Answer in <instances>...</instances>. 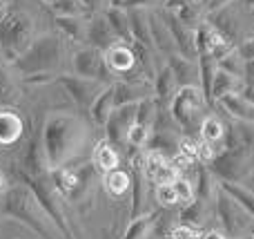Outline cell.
Returning a JSON list of instances; mask_svg holds the SVG:
<instances>
[{"mask_svg": "<svg viewBox=\"0 0 254 239\" xmlns=\"http://www.w3.org/2000/svg\"><path fill=\"white\" fill-rule=\"evenodd\" d=\"M52 80H56V74H54V72H40V74H27L25 76L27 85H45V83H52Z\"/></svg>", "mask_w": 254, "mask_h": 239, "instance_id": "74e56055", "label": "cell"}, {"mask_svg": "<svg viewBox=\"0 0 254 239\" xmlns=\"http://www.w3.org/2000/svg\"><path fill=\"white\" fill-rule=\"evenodd\" d=\"M147 20H149V34H152V45L156 52L165 54V56H170V54H174V40H172V34L170 29H167L165 20H163L158 13H147Z\"/></svg>", "mask_w": 254, "mask_h": 239, "instance_id": "9a60e30c", "label": "cell"}, {"mask_svg": "<svg viewBox=\"0 0 254 239\" xmlns=\"http://www.w3.org/2000/svg\"><path fill=\"white\" fill-rule=\"evenodd\" d=\"M0 215H2V201H0Z\"/></svg>", "mask_w": 254, "mask_h": 239, "instance_id": "bcb514c9", "label": "cell"}, {"mask_svg": "<svg viewBox=\"0 0 254 239\" xmlns=\"http://www.w3.org/2000/svg\"><path fill=\"white\" fill-rule=\"evenodd\" d=\"M214 213L228 239H241L254 228V219L250 217V213L237 199H232L221 186H216L214 190Z\"/></svg>", "mask_w": 254, "mask_h": 239, "instance_id": "8992f818", "label": "cell"}, {"mask_svg": "<svg viewBox=\"0 0 254 239\" xmlns=\"http://www.w3.org/2000/svg\"><path fill=\"white\" fill-rule=\"evenodd\" d=\"M248 157L246 148H225L223 152L216 155V159L212 161L207 168L212 170L219 181H234L243 183L248 179Z\"/></svg>", "mask_w": 254, "mask_h": 239, "instance_id": "52a82bcc", "label": "cell"}, {"mask_svg": "<svg viewBox=\"0 0 254 239\" xmlns=\"http://www.w3.org/2000/svg\"><path fill=\"white\" fill-rule=\"evenodd\" d=\"M176 79H174V72H172L170 65H165L156 76H154V92H156L158 101H167L176 94Z\"/></svg>", "mask_w": 254, "mask_h": 239, "instance_id": "d4e9b609", "label": "cell"}, {"mask_svg": "<svg viewBox=\"0 0 254 239\" xmlns=\"http://www.w3.org/2000/svg\"><path fill=\"white\" fill-rule=\"evenodd\" d=\"M4 190H7V179H4V174L0 172V195H2Z\"/></svg>", "mask_w": 254, "mask_h": 239, "instance_id": "ee69618b", "label": "cell"}, {"mask_svg": "<svg viewBox=\"0 0 254 239\" xmlns=\"http://www.w3.org/2000/svg\"><path fill=\"white\" fill-rule=\"evenodd\" d=\"M63 54H65V45H63L61 36L45 34L40 38H34L31 47L13 65L22 72V76L40 74V72H54L63 63Z\"/></svg>", "mask_w": 254, "mask_h": 239, "instance_id": "277c9868", "label": "cell"}, {"mask_svg": "<svg viewBox=\"0 0 254 239\" xmlns=\"http://www.w3.org/2000/svg\"><path fill=\"white\" fill-rule=\"evenodd\" d=\"M172 186H174V192H176V197H179V204H190V201L196 197L194 181L188 177H183V174H179V177L172 181Z\"/></svg>", "mask_w": 254, "mask_h": 239, "instance_id": "4dcf8cb0", "label": "cell"}, {"mask_svg": "<svg viewBox=\"0 0 254 239\" xmlns=\"http://www.w3.org/2000/svg\"><path fill=\"white\" fill-rule=\"evenodd\" d=\"M136 105L138 103H129V105H121L114 107L112 114L105 121V139L112 143L114 148H123L127 146V132L136 121Z\"/></svg>", "mask_w": 254, "mask_h": 239, "instance_id": "9c48e42d", "label": "cell"}, {"mask_svg": "<svg viewBox=\"0 0 254 239\" xmlns=\"http://www.w3.org/2000/svg\"><path fill=\"white\" fill-rule=\"evenodd\" d=\"M201 239H228V235L223 231H207V233H203Z\"/></svg>", "mask_w": 254, "mask_h": 239, "instance_id": "60d3db41", "label": "cell"}, {"mask_svg": "<svg viewBox=\"0 0 254 239\" xmlns=\"http://www.w3.org/2000/svg\"><path fill=\"white\" fill-rule=\"evenodd\" d=\"M156 222H158L156 210H152V213H147V215H138V217H134L129 222L127 231L123 233V239H147V235L154 231V226H156Z\"/></svg>", "mask_w": 254, "mask_h": 239, "instance_id": "603a6c76", "label": "cell"}, {"mask_svg": "<svg viewBox=\"0 0 254 239\" xmlns=\"http://www.w3.org/2000/svg\"><path fill=\"white\" fill-rule=\"evenodd\" d=\"M161 18L165 20L167 29H170L176 52H179L181 56H185V58H190V61H194V58L198 56V52H196V40H194V29L185 27L183 22H181L179 18L174 16V13H163Z\"/></svg>", "mask_w": 254, "mask_h": 239, "instance_id": "8fae6325", "label": "cell"}, {"mask_svg": "<svg viewBox=\"0 0 254 239\" xmlns=\"http://www.w3.org/2000/svg\"><path fill=\"white\" fill-rule=\"evenodd\" d=\"M56 80L67 89V94L71 96V101L78 107H92V103L96 101V96L103 92L105 85L101 80L94 79H85V76H69V74H61L56 76Z\"/></svg>", "mask_w": 254, "mask_h": 239, "instance_id": "30bf717a", "label": "cell"}, {"mask_svg": "<svg viewBox=\"0 0 254 239\" xmlns=\"http://www.w3.org/2000/svg\"><path fill=\"white\" fill-rule=\"evenodd\" d=\"M87 125L83 119L69 112H56L49 114L40 130V143H43L45 161L49 170L69 165L87 146Z\"/></svg>", "mask_w": 254, "mask_h": 239, "instance_id": "6da1fadb", "label": "cell"}, {"mask_svg": "<svg viewBox=\"0 0 254 239\" xmlns=\"http://www.w3.org/2000/svg\"><path fill=\"white\" fill-rule=\"evenodd\" d=\"M203 233L201 228L190 226V224H179L170 231V239H201Z\"/></svg>", "mask_w": 254, "mask_h": 239, "instance_id": "836d02e7", "label": "cell"}, {"mask_svg": "<svg viewBox=\"0 0 254 239\" xmlns=\"http://www.w3.org/2000/svg\"><path fill=\"white\" fill-rule=\"evenodd\" d=\"M205 94L198 85H183L176 89V94L172 96V105H170V116L185 134H192L194 130L201 128L198 121V112L205 105Z\"/></svg>", "mask_w": 254, "mask_h": 239, "instance_id": "5b68a950", "label": "cell"}, {"mask_svg": "<svg viewBox=\"0 0 254 239\" xmlns=\"http://www.w3.org/2000/svg\"><path fill=\"white\" fill-rule=\"evenodd\" d=\"M0 201H2V215L9 219H18L22 222L27 228L36 233L40 239H56V233H54V222L45 208L38 204L36 195L25 186V183H13L11 188L0 195Z\"/></svg>", "mask_w": 254, "mask_h": 239, "instance_id": "7a4b0ae2", "label": "cell"}, {"mask_svg": "<svg viewBox=\"0 0 254 239\" xmlns=\"http://www.w3.org/2000/svg\"><path fill=\"white\" fill-rule=\"evenodd\" d=\"M74 70L78 76L101 80L103 85L105 83L112 85L110 83L112 72L105 63V54H103V49H96V47H92V45H87V47L78 49V52L74 54Z\"/></svg>", "mask_w": 254, "mask_h": 239, "instance_id": "ba28073f", "label": "cell"}, {"mask_svg": "<svg viewBox=\"0 0 254 239\" xmlns=\"http://www.w3.org/2000/svg\"><path fill=\"white\" fill-rule=\"evenodd\" d=\"M49 9H52L56 16H83V18H85V13L89 11L80 0H54V2L49 4Z\"/></svg>", "mask_w": 254, "mask_h": 239, "instance_id": "f1b7e54d", "label": "cell"}, {"mask_svg": "<svg viewBox=\"0 0 254 239\" xmlns=\"http://www.w3.org/2000/svg\"><path fill=\"white\" fill-rule=\"evenodd\" d=\"M198 132H201V139H203V141L214 143V146H216L219 141H223V137H225V128H223V123H221L216 116H203Z\"/></svg>", "mask_w": 254, "mask_h": 239, "instance_id": "83f0119b", "label": "cell"}, {"mask_svg": "<svg viewBox=\"0 0 254 239\" xmlns=\"http://www.w3.org/2000/svg\"><path fill=\"white\" fill-rule=\"evenodd\" d=\"M239 94H241V96L246 98L248 103H252V105H254V83H252V85H243Z\"/></svg>", "mask_w": 254, "mask_h": 239, "instance_id": "ab89813d", "label": "cell"}, {"mask_svg": "<svg viewBox=\"0 0 254 239\" xmlns=\"http://www.w3.org/2000/svg\"><path fill=\"white\" fill-rule=\"evenodd\" d=\"M219 103L232 116H237V119H241V121H248V123H254V105L248 103L241 94H225L223 98H219Z\"/></svg>", "mask_w": 254, "mask_h": 239, "instance_id": "7402d4cb", "label": "cell"}, {"mask_svg": "<svg viewBox=\"0 0 254 239\" xmlns=\"http://www.w3.org/2000/svg\"><path fill=\"white\" fill-rule=\"evenodd\" d=\"M154 2H156V0H123L119 7L121 9H143V7L154 4Z\"/></svg>", "mask_w": 254, "mask_h": 239, "instance_id": "f35d334b", "label": "cell"}, {"mask_svg": "<svg viewBox=\"0 0 254 239\" xmlns=\"http://www.w3.org/2000/svg\"><path fill=\"white\" fill-rule=\"evenodd\" d=\"M179 152L188 157L192 163H198V143L194 141L192 137H188V134H185V137L181 139V141H179Z\"/></svg>", "mask_w": 254, "mask_h": 239, "instance_id": "e575fe53", "label": "cell"}, {"mask_svg": "<svg viewBox=\"0 0 254 239\" xmlns=\"http://www.w3.org/2000/svg\"><path fill=\"white\" fill-rule=\"evenodd\" d=\"M219 186L228 192L232 199H237L243 208L250 213V217L254 219V192L243 183H234V181H219Z\"/></svg>", "mask_w": 254, "mask_h": 239, "instance_id": "484cf974", "label": "cell"}, {"mask_svg": "<svg viewBox=\"0 0 254 239\" xmlns=\"http://www.w3.org/2000/svg\"><path fill=\"white\" fill-rule=\"evenodd\" d=\"M181 224H190V226H201L205 222V199L194 197L190 204H183V210L179 215Z\"/></svg>", "mask_w": 254, "mask_h": 239, "instance_id": "4316f807", "label": "cell"}, {"mask_svg": "<svg viewBox=\"0 0 254 239\" xmlns=\"http://www.w3.org/2000/svg\"><path fill=\"white\" fill-rule=\"evenodd\" d=\"M105 18L107 22H110L112 31L116 34V38L123 40V43H134V38H131V29H129V16H127L125 9L121 7H110L105 11Z\"/></svg>", "mask_w": 254, "mask_h": 239, "instance_id": "d6986e66", "label": "cell"}, {"mask_svg": "<svg viewBox=\"0 0 254 239\" xmlns=\"http://www.w3.org/2000/svg\"><path fill=\"white\" fill-rule=\"evenodd\" d=\"M154 197H156V201L163 206V208L179 206V197H176L172 183H156V188H154Z\"/></svg>", "mask_w": 254, "mask_h": 239, "instance_id": "d6a6232c", "label": "cell"}, {"mask_svg": "<svg viewBox=\"0 0 254 239\" xmlns=\"http://www.w3.org/2000/svg\"><path fill=\"white\" fill-rule=\"evenodd\" d=\"M25 121L11 107H0V148H11L22 139Z\"/></svg>", "mask_w": 254, "mask_h": 239, "instance_id": "4fadbf2b", "label": "cell"}, {"mask_svg": "<svg viewBox=\"0 0 254 239\" xmlns=\"http://www.w3.org/2000/svg\"><path fill=\"white\" fill-rule=\"evenodd\" d=\"M228 0H210V9H219V7H225Z\"/></svg>", "mask_w": 254, "mask_h": 239, "instance_id": "7bdbcfd3", "label": "cell"}, {"mask_svg": "<svg viewBox=\"0 0 254 239\" xmlns=\"http://www.w3.org/2000/svg\"><path fill=\"white\" fill-rule=\"evenodd\" d=\"M112 110H114V87H112V85H105L103 92L96 96V101L92 103V107H89L94 123L105 125V121H107V116L112 114Z\"/></svg>", "mask_w": 254, "mask_h": 239, "instance_id": "ffe728a7", "label": "cell"}, {"mask_svg": "<svg viewBox=\"0 0 254 239\" xmlns=\"http://www.w3.org/2000/svg\"><path fill=\"white\" fill-rule=\"evenodd\" d=\"M243 186H248V188H250V190L254 192V177H252V179H246V181H243Z\"/></svg>", "mask_w": 254, "mask_h": 239, "instance_id": "f6af8a7d", "label": "cell"}, {"mask_svg": "<svg viewBox=\"0 0 254 239\" xmlns=\"http://www.w3.org/2000/svg\"><path fill=\"white\" fill-rule=\"evenodd\" d=\"M105 63L110 67L112 74H129L131 70H136V52L129 43H123V40H116L114 45L105 49Z\"/></svg>", "mask_w": 254, "mask_h": 239, "instance_id": "7c38bea8", "label": "cell"}, {"mask_svg": "<svg viewBox=\"0 0 254 239\" xmlns=\"http://www.w3.org/2000/svg\"><path fill=\"white\" fill-rule=\"evenodd\" d=\"M9 7H11V0H0V22L4 20V16H7Z\"/></svg>", "mask_w": 254, "mask_h": 239, "instance_id": "b9f144b4", "label": "cell"}, {"mask_svg": "<svg viewBox=\"0 0 254 239\" xmlns=\"http://www.w3.org/2000/svg\"><path fill=\"white\" fill-rule=\"evenodd\" d=\"M149 137H152V128L134 121V125H131L129 132H127V146L129 148H145L149 141Z\"/></svg>", "mask_w": 254, "mask_h": 239, "instance_id": "1f68e13d", "label": "cell"}, {"mask_svg": "<svg viewBox=\"0 0 254 239\" xmlns=\"http://www.w3.org/2000/svg\"><path fill=\"white\" fill-rule=\"evenodd\" d=\"M219 70H225L234 76H241V74H246V58H243V54H239L237 49H232L228 56H223L219 61Z\"/></svg>", "mask_w": 254, "mask_h": 239, "instance_id": "f546056e", "label": "cell"}, {"mask_svg": "<svg viewBox=\"0 0 254 239\" xmlns=\"http://www.w3.org/2000/svg\"><path fill=\"white\" fill-rule=\"evenodd\" d=\"M103 186H105V190L110 197H123L131 188V174L127 172V170L114 168V170H110V172H105Z\"/></svg>", "mask_w": 254, "mask_h": 239, "instance_id": "44dd1931", "label": "cell"}, {"mask_svg": "<svg viewBox=\"0 0 254 239\" xmlns=\"http://www.w3.org/2000/svg\"><path fill=\"white\" fill-rule=\"evenodd\" d=\"M56 25L69 40L83 43L87 34V22L83 16H56Z\"/></svg>", "mask_w": 254, "mask_h": 239, "instance_id": "cb8c5ba5", "label": "cell"}, {"mask_svg": "<svg viewBox=\"0 0 254 239\" xmlns=\"http://www.w3.org/2000/svg\"><path fill=\"white\" fill-rule=\"evenodd\" d=\"M45 2H47V4H52V2H54V0H45Z\"/></svg>", "mask_w": 254, "mask_h": 239, "instance_id": "7dc6e473", "label": "cell"}, {"mask_svg": "<svg viewBox=\"0 0 254 239\" xmlns=\"http://www.w3.org/2000/svg\"><path fill=\"white\" fill-rule=\"evenodd\" d=\"M243 87L241 79L225 70H216L214 72V79H212V98H223L225 94H239Z\"/></svg>", "mask_w": 254, "mask_h": 239, "instance_id": "e0dca14e", "label": "cell"}, {"mask_svg": "<svg viewBox=\"0 0 254 239\" xmlns=\"http://www.w3.org/2000/svg\"><path fill=\"white\" fill-rule=\"evenodd\" d=\"M116 34L112 31V27H110V22H107V18H105V13L103 16H94L92 20L87 22V34H85V43H89L92 47H96V49H103L105 52L110 45H114L116 43Z\"/></svg>", "mask_w": 254, "mask_h": 239, "instance_id": "5bb4252c", "label": "cell"}, {"mask_svg": "<svg viewBox=\"0 0 254 239\" xmlns=\"http://www.w3.org/2000/svg\"><path fill=\"white\" fill-rule=\"evenodd\" d=\"M92 165L96 170H101V172H110V170H114V168H119L121 165L119 152H116V148L112 146L107 139H103V141H98L96 146H94Z\"/></svg>", "mask_w": 254, "mask_h": 239, "instance_id": "2e32d148", "label": "cell"}, {"mask_svg": "<svg viewBox=\"0 0 254 239\" xmlns=\"http://www.w3.org/2000/svg\"><path fill=\"white\" fill-rule=\"evenodd\" d=\"M34 43V18L25 9L11 4L0 22V52L4 61L16 63Z\"/></svg>", "mask_w": 254, "mask_h": 239, "instance_id": "3957f363", "label": "cell"}, {"mask_svg": "<svg viewBox=\"0 0 254 239\" xmlns=\"http://www.w3.org/2000/svg\"><path fill=\"white\" fill-rule=\"evenodd\" d=\"M216 155H219V148H216L214 143H207L201 139V143H198V163L210 165L212 161L216 159Z\"/></svg>", "mask_w": 254, "mask_h": 239, "instance_id": "d590c367", "label": "cell"}, {"mask_svg": "<svg viewBox=\"0 0 254 239\" xmlns=\"http://www.w3.org/2000/svg\"><path fill=\"white\" fill-rule=\"evenodd\" d=\"M252 239H254V237H252Z\"/></svg>", "mask_w": 254, "mask_h": 239, "instance_id": "c3c4849f", "label": "cell"}, {"mask_svg": "<svg viewBox=\"0 0 254 239\" xmlns=\"http://www.w3.org/2000/svg\"><path fill=\"white\" fill-rule=\"evenodd\" d=\"M7 96H13V83L9 79L4 65L0 63V98H7Z\"/></svg>", "mask_w": 254, "mask_h": 239, "instance_id": "8d00e7d4", "label": "cell"}, {"mask_svg": "<svg viewBox=\"0 0 254 239\" xmlns=\"http://www.w3.org/2000/svg\"><path fill=\"white\" fill-rule=\"evenodd\" d=\"M127 16H129V29H131V38H134V43H140V45H145V47H154L152 34H149L147 13H145L143 9H129Z\"/></svg>", "mask_w": 254, "mask_h": 239, "instance_id": "ac0fdd59", "label": "cell"}]
</instances>
